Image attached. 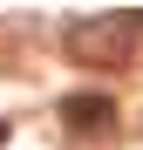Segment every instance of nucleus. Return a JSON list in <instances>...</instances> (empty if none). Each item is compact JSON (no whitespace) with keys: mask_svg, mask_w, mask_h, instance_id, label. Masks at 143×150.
I'll return each instance as SVG.
<instances>
[{"mask_svg":"<svg viewBox=\"0 0 143 150\" xmlns=\"http://www.w3.org/2000/svg\"><path fill=\"white\" fill-rule=\"evenodd\" d=\"M68 62H89V68H123L136 55V21L130 14H82V21H68Z\"/></svg>","mask_w":143,"mask_h":150,"instance_id":"1","label":"nucleus"},{"mask_svg":"<svg viewBox=\"0 0 143 150\" xmlns=\"http://www.w3.org/2000/svg\"><path fill=\"white\" fill-rule=\"evenodd\" d=\"M61 123H68V130H82V137H102V130H116V96H102V89L61 96Z\"/></svg>","mask_w":143,"mask_h":150,"instance_id":"2","label":"nucleus"}]
</instances>
